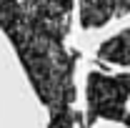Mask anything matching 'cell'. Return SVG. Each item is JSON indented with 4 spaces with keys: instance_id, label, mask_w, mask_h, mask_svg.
I'll return each mask as SVG.
<instances>
[{
    "instance_id": "cell-1",
    "label": "cell",
    "mask_w": 130,
    "mask_h": 128,
    "mask_svg": "<svg viewBox=\"0 0 130 128\" xmlns=\"http://www.w3.org/2000/svg\"><path fill=\"white\" fill-rule=\"evenodd\" d=\"M128 98H130V75L108 78V75L93 73L88 80V126L98 118L125 123Z\"/></svg>"
},
{
    "instance_id": "cell-2",
    "label": "cell",
    "mask_w": 130,
    "mask_h": 128,
    "mask_svg": "<svg viewBox=\"0 0 130 128\" xmlns=\"http://www.w3.org/2000/svg\"><path fill=\"white\" fill-rule=\"evenodd\" d=\"M100 58L110 60V63H120V65H130V30L120 33L110 38L108 43H103L100 48Z\"/></svg>"
},
{
    "instance_id": "cell-3",
    "label": "cell",
    "mask_w": 130,
    "mask_h": 128,
    "mask_svg": "<svg viewBox=\"0 0 130 128\" xmlns=\"http://www.w3.org/2000/svg\"><path fill=\"white\" fill-rule=\"evenodd\" d=\"M75 123V118H73V113L63 108V111H55L53 113V121H50V128H73Z\"/></svg>"
}]
</instances>
